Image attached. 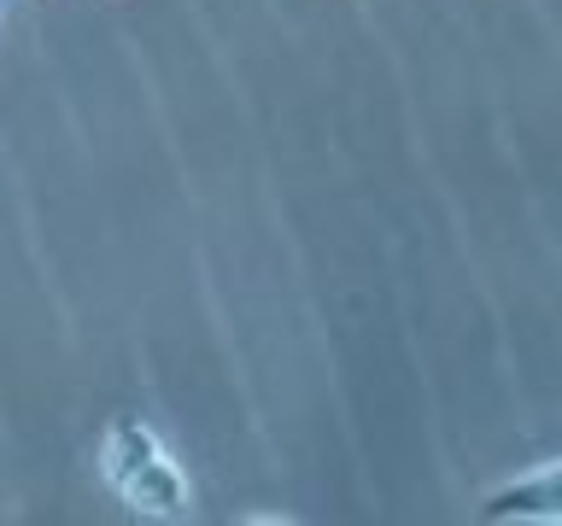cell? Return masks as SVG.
Returning <instances> with one entry per match:
<instances>
[{"instance_id": "2", "label": "cell", "mask_w": 562, "mask_h": 526, "mask_svg": "<svg viewBox=\"0 0 562 526\" xmlns=\"http://www.w3.org/2000/svg\"><path fill=\"white\" fill-rule=\"evenodd\" d=\"M486 526L521 521V526H562V462H544L533 473H516L498 491H486L481 503Z\"/></svg>"}, {"instance_id": "1", "label": "cell", "mask_w": 562, "mask_h": 526, "mask_svg": "<svg viewBox=\"0 0 562 526\" xmlns=\"http://www.w3.org/2000/svg\"><path fill=\"white\" fill-rule=\"evenodd\" d=\"M100 473H105V485H112L140 521H170V526L176 521H193V485H188V473L170 462V450L158 445V433L147 427V421L117 415L112 427H105Z\"/></svg>"}]
</instances>
